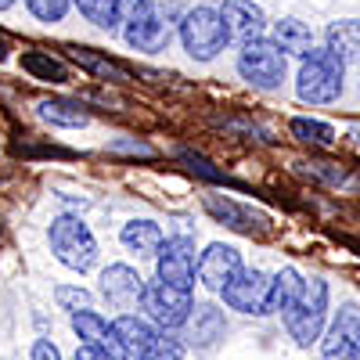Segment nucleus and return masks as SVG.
Returning a JSON list of instances; mask_svg holds the SVG:
<instances>
[{
    "label": "nucleus",
    "mask_w": 360,
    "mask_h": 360,
    "mask_svg": "<svg viewBox=\"0 0 360 360\" xmlns=\"http://www.w3.org/2000/svg\"><path fill=\"white\" fill-rule=\"evenodd\" d=\"M342 86H346V62L328 44L303 54L299 72H295V94H299V101H307V105H332V101L342 98Z\"/></svg>",
    "instance_id": "f257e3e1"
},
{
    "label": "nucleus",
    "mask_w": 360,
    "mask_h": 360,
    "mask_svg": "<svg viewBox=\"0 0 360 360\" xmlns=\"http://www.w3.org/2000/svg\"><path fill=\"white\" fill-rule=\"evenodd\" d=\"M288 335L295 339V346H314L324 335L328 324V281L324 278H307L299 295L288 303V310L281 314Z\"/></svg>",
    "instance_id": "f03ea898"
},
{
    "label": "nucleus",
    "mask_w": 360,
    "mask_h": 360,
    "mask_svg": "<svg viewBox=\"0 0 360 360\" xmlns=\"http://www.w3.org/2000/svg\"><path fill=\"white\" fill-rule=\"evenodd\" d=\"M238 76L256 90H278L288 76V51L278 40H245L238 51Z\"/></svg>",
    "instance_id": "7ed1b4c3"
},
{
    "label": "nucleus",
    "mask_w": 360,
    "mask_h": 360,
    "mask_svg": "<svg viewBox=\"0 0 360 360\" xmlns=\"http://www.w3.org/2000/svg\"><path fill=\"white\" fill-rule=\"evenodd\" d=\"M180 33V44L184 51L195 58V62H213V58L231 44V33H227V22L217 8H191L176 25Z\"/></svg>",
    "instance_id": "20e7f679"
},
{
    "label": "nucleus",
    "mask_w": 360,
    "mask_h": 360,
    "mask_svg": "<svg viewBox=\"0 0 360 360\" xmlns=\"http://www.w3.org/2000/svg\"><path fill=\"white\" fill-rule=\"evenodd\" d=\"M51 252L58 263L83 274L98 263V238L90 234V227L79 217H58L51 224Z\"/></svg>",
    "instance_id": "39448f33"
},
{
    "label": "nucleus",
    "mask_w": 360,
    "mask_h": 360,
    "mask_svg": "<svg viewBox=\"0 0 360 360\" xmlns=\"http://www.w3.org/2000/svg\"><path fill=\"white\" fill-rule=\"evenodd\" d=\"M141 310L152 317L162 332H180V328H184V321L191 317V310H195V299H191L188 288H176V285L155 278V281L144 285Z\"/></svg>",
    "instance_id": "423d86ee"
},
{
    "label": "nucleus",
    "mask_w": 360,
    "mask_h": 360,
    "mask_svg": "<svg viewBox=\"0 0 360 360\" xmlns=\"http://www.w3.org/2000/svg\"><path fill=\"white\" fill-rule=\"evenodd\" d=\"M123 37H127V44H130L134 51L155 54V51L169 47V40H173V22H169V15H166L159 4H152V0H148V4H144L134 18L123 22Z\"/></svg>",
    "instance_id": "0eeeda50"
},
{
    "label": "nucleus",
    "mask_w": 360,
    "mask_h": 360,
    "mask_svg": "<svg viewBox=\"0 0 360 360\" xmlns=\"http://www.w3.org/2000/svg\"><path fill=\"white\" fill-rule=\"evenodd\" d=\"M155 278L176 285V288H195V278H198V259H195V242L188 234H176V238H166L162 249L155 252Z\"/></svg>",
    "instance_id": "6e6552de"
},
{
    "label": "nucleus",
    "mask_w": 360,
    "mask_h": 360,
    "mask_svg": "<svg viewBox=\"0 0 360 360\" xmlns=\"http://www.w3.org/2000/svg\"><path fill=\"white\" fill-rule=\"evenodd\" d=\"M321 360H360V307L342 303L321 339Z\"/></svg>",
    "instance_id": "1a4fd4ad"
},
{
    "label": "nucleus",
    "mask_w": 360,
    "mask_h": 360,
    "mask_svg": "<svg viewBox=\"0 0 360 360\" xmlns=\"http://www.w3.org/2000/svg\"><path fill=\"white\" fill-rule=\"evenodd\" d=\"M266 292H270V278L256 266H242L238 274L224 285L220 299L238 310V314H266Z\"/></svg>",
    "instance_id": "9d476101"
},
{
    "label": "nucleus",
    "mask_w": 360,
    "mask_h": 360,
    "mask_svg": "<svg viewBox=\"0 0 360 360\" xmlns=\"http://www.w3.org/2000/svg\"><path fill=\"white\" fill-rule=\"evenodd\" d=\"M144 278L137 274L134 266H127V263H112V266H105L101 270V295L108 299L112 307H119V310H130V307H137L141 303V295H144Z\"/></svg>",
    "instance_id": "9b49d317"
},
{
    "label": "nucleus",
    "mask_w": 360,
    "mask_h": 360,
    "mask_svg": "<svg viewBox=\"0 0 360 360\" xmlns=\"http://www.w3.org/2000/svg\"><path fill=\"white\" fill-rule=\"evenodd\" d=\"M245 263H242V252H238L234 245H209L202 256H198V281L209 288V292H224V285L242 270Z\"/></svg>",
    "instance_id": "f8f14e48"
},
{
    "label": "nucleus",
    "mask_w": 360,
    "mask_h": 360,
    "mask_svg": "<svg viewBox=\"0 0 360 360\" xmlns=\"http://www.w3.org/2000/svg\"><path fill=\"white\" fill-rule=\"evenodd\" d=\"M72 332L83 339V346H98V349H108L112 356H119L123 360L127 356V349H123V342H119V335H115V328L98 314V310H76L72 314Z\"/></svg>",
    "instance_id": "ddd939ff"
},
{
    "label": "nucleus",
    "mask_w": 360,
    "mask_h": 360,
    "mask_svg": "<svg viewBox=\"0 0 360 360\" xmlns=\"http://www.w3.org/2000/svg\"><path fill=\"white\" fill-rule=\"evenodd\" d=\"M220 15L227 22L231 40H238V44L263 37V29H266V15H263L259 4H252V0H224Z\"/></svg>",
    "instance_id": "4468645a"
},
{
    "label": "nucleus",
    "mask_w": 360,
    "mask_h": 360,
    "mask_svg": "<svg viewBox=\"0 0 360 360\" xmlns=\"http://www.w3.org/2000/svg\"><path fill=\"white\" fill-rule=\"evenodd\" d=\"M184 339L188 346H213L217 339H224L227 332V321H224V310H217L213 303H195L191 317L184 321Z\"/></svg>",
    "instance_id": "2eb2a0df"
},
{
    "label": "nucleus",
    "mask_w": 360,
    "mask_h": 360,
    "mask_svg": "<svg viewBox=\"0 0 360 360\" xmlns=\"http://www.w3.org/2000/svg\"><path fill=\"white\" fill-rule=\"evenodd\" d=\"M112 328H115V335H119V342H123V349L127 353H137V356H148L152 353V346H155V339H159V332H155V321L152 317H137V314H119L115 321H112Z\"/></svg>",
    "instance_id": "dca6fc26"
},
{
    "label": "nucleus",
    "mask_w": 360,
    "mask_h": 360,
    "mask_svg": "<svg viewBox=\"0 0 360 360\" xmlns=\"http://www.w3.org/2000/svg\"><path fill=\"white\" fill-rule=\"evenodd\" d=\"M119 242H123V249L134 252V256H155L166 238H162V227L155 220H130L119 231Z\"/></svg>",
    "instance_id": "f3484780"
},
{
    "label": "nucleus",
    "mask_w": 360,
    "mask_h": 360,
    "mask_svg": "<svg viewBox=\"0 0 360 360\" xmlns=\"http://www.w3.org/2000/svg\"><path fill=\"white\" fill-rule=\"evenodd\" d=\"M205 209H209V213H213L220 224H227V227H234V231H245V234H252V231H263V227H266V220H263V217L249 213V209H242V205H234L231 198L205 195Z\"/></svg>",
    "instance_id": "a211bd4d"
},
{
    "label": "nucleus",
    "mask_w": 360,
    "mask_h": 360,
    "mask_svg": "<svg viewBox=\"0 0 360 360\" xmlns=\"http://www.w3.org/2000/svg\"><path fill=\"white\" fill-rule=\"evenodd\" d=\"M303 274H299L295 266H281L274 278H270V292H266V314H285L288 303L299 295V288H303Z\"/></svg>",
    "instance_id": "6ab92c4d"
},
{
    "label": "nucleus",
    "mask_w": 360,
    "mask_h": 360,
    "mask_svg": "<svg viewBox=\"0 0 360 360\" xmlns=\"http://www.w3.org/2000/svg\"><path fill=\"white\" fill-rule=\"evenodd\" d=\"M324 44L332 47L342 62H360V22L356 18H339L328 25Z\"/></svg>",
    "instance_id": "aec40b11"
},
{
    "label": "nucleus",
    "mask_w": 360,
    "mask_h": 360,
    "mask_svg": "<svg viewBox=\"0 0 360 360\" xmlns=\"http://www.w3.org/2000/svg\"><path fill=\"white\" fill-rule=\"evenodd\" d=\"M22 69L33 79H40V83H65L69 79L65 62L54 58V54H47V51H25L22 54Z\"/></svg>",
    "instance_id": "412c9836"
},
{
    "label": "nucleus",
    "mask_w": 360,
    "mask_h": 360,
    "mask_svg": "<svg viewBox=\"0 0 360 360\" xmlns=\"http://www.w3.org/2000/svg\"><path fill=\"white\" fill-rule=\"evenodd\" d=\"M274 40H278L288 54H299V58H303L307 51H314L310 25L299 22V18H278V22H274Z\"/></svg>",
    "instance_id": "4be33fe9"
},
{
    "label": "nucleus",
    "mask_w": 360,
    "mask_h": 360,
    "mask_svg": "<svg viewBox=\"0 0 360 360\" xmlns=\"http://www.w3.org/2000/svg\"><path fill=\"white\" fill-rule=\"evenodd\" d=\"M69 58H72V62H79L86 72L101 76V79H112V83H127V79H130V72H127L123 65L112 62V58H105V54H98V51H86V47H69Z\"/></svg>",
    "instance_id": "5701e85b"
},
{
    "label": "nucleus",
    "mask_w": 360,
    "mask_h": 360,
    "mask_svg": "<svg viewBox=\"0 0 360 360\" xmlns=\"http://www.w3.org/2000/svg\"><path fill=\"white\" fill-rule=\"evenodd\" d=\"M37 112H40V119H47L51 127H69V130H76V127H86V123H90V115H86L79 105L62 101V98H47V101H40Z\"/></svg>",
    "instance_id": "b1692460"
},
{
    "label": "nucleus",
    "mask_w": 360,
    "mask_h": 360,
    "mask_svg": "<svg viewBox=\"0 0 360 360\" xmlns=\"http://www.w3.org/2000/svg\"><path fill=\"white\" fill-rule=\"evenodd\" d=\"M288 130H292V137H299L303 144H321V148L335 144V127L321 123V119H307V115H299V119H292V123H288Z\"/></svg>",
    "instance_id": "393cba45"
},
{
    "label": "nucleus",
    "mask_w": 360,
    "mask_h": 360,
    "mask_svg": "<svg viewBox=\"0 0 360 360\" xmlns=\"http://www.w3.org/2000/svg\"><path fill=\"white\" fill-rule=\"evenodd\" d=\"M76 8L86 22H94L98 29H115L119 22V0H76Z\"/></svg>",
    "instance_id": "a878e982"
},
{
    "label": "nucleus",
    "mask_w": 360,
    "mask_h": 360,
    "mask_svg": "<svg viewBox=\"0 0 360 360\" xmlns=\"http://www.w3.org/2000/svg\"><path fill=\"white\" fill-rule=\"evenodd\" d=\"M69 4L72 0H25V8L33 11L40 22H62L69 15Z\"/></svg>",
    "instance_id": "bb28decb"
},
{
    "label": "nucleus",
    "mask_w": 360,
    "mask_h": 360,
    "mask_svg": "<svg viewBox=\"0 0 360 360\" xmlns=\"http://www.w3.org/2000/svg\"><path fill=\"white\" fill-rule=\"evenodd\" d=\"M54 299H58V307L69 310V314L90 307V292H83V288H76V285H58V288H54Z\"/></svg>",
    "instance_id": "cd10ccee"
},
{
    "label": "nucleus",
    "mask_w": 360,
    "mask_h": 360,
    "mask_svg": "<svg viewBox=\"0 0 360 360\" xmlns=\"http://www.w3.org/2000/svg\"><path fill=\"white\" fill-rule=\"evenodd\" d=\"M148 360H184V346H180L176 339L159 335L155 346H152V353H148Z\"/></svg>",
    "instance_id": "c85d7f7f"
},
{
    "label": "nucleus",
    "mask_w": 360,
    "mask_h": 360,
    "mask_svg": "<svg viewBox=\"0 0 360 360\" xmlns=\"http://www.w3.org/2000/svg\"><path fill=\"white\" fill-rule=\"evenodd\" d=\"M108 152H115V155H141V159H152V155H155L152 148L141 144V141H112Z\"/></svg>",
    "instance_id": "c756f323"
},
{
    "label": "nucleus",
    "mask_w": 360,
    "mask_h": 360,
    "mask_svg": "<svg viewBox=\"0 0 360 360\" xmlns=\"http://www.w3.org/2000/svg\"><path fill=\"white\" fill-rule=\"evenodd\" d=\"M29 360H62V353H58V346H54V342L37 339V342H33V356H29Z\"/></svg>",
    "instance_id": "7c9ffc66"
},
{
    "label": "nucleus",
    "mask_w": 360,
    "mask_h": 360,
    "mask_svg": "<svg viewBox=\"0 0 360 360\" xmlns=\"http://www.w3.org/2000/svg\"><path fill=\"white\" fill-rule=\"evenodd\" d=\"M76 360H119V356H112L108 349H98V346H79Z\"/></svg>",
    "instance_id": "2f4dec72"
},
{
    "label": "nucleus",
    "mask_w": 360,
    "mask_h": 360,
    "mask_svg": "<svg viewBox=\"0 0 360 360\" xmlns=\"http://www.w3.org/2000/svg\"><path fill=\"white\" fill-rule=\"evenodd\" d=\"M11 4H15V0H0V11H8Z\"/></svg>",
    "instance_id": "473e14b6"
}]
</instances>
